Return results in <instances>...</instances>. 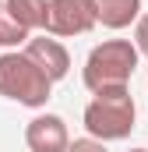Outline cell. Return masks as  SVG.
I'll use <instances>...</instances> for the list:
<instances>
[{"label":"cell","mask_w":148,"mask_h":152,"mask_svg":"<svg viewBox=\"0 0 148 152\" xmlns=\"http://www.w3.org/2000/svg\"><path fill=\"white\" fill-rule=\"evenodd\" d=\"M138 60H141V53L131 39H106V42L92 46V53L81 67V81L92 96L127 88L138 71Z\"/></svg>","instance_id":"cell-1"},{"label":"cell","mask_w":148,"mask_h":152,"mask_svg":"<svg viewBox=\"0 0 148 152\" xmlns=\"http://www.w3.org/2000/svg\"><path fill=\"white\" fill-rule=\"evenodd\" d=\"M67 152H110V149H106V142H99V138L85 134V138H74Z\"/></svg>","instance_id":"cell-10"},{"label":"cell","mask_w":148,"mask_h":152,"mask_svg":"<svg viewBox=\"0 0 148 152\" xmlns=\"http://www.w3.org/2000/svg\"><path fill=\"white\" fill-rule=\"evenodd\" d=\"M7 4V11L28 28V32H36V28H46V11H49V0H4Z\"/></svg>","instance_id":"cell-8"},{"label":"cell","mask_w":148,"mask_h":152,"mask_svg":"<svg viewBox=\"0 0 148 152\" xmlns=\"http://www.w3.org/2000/svg\"><path fill=\"white\" fill-rule=\"evenodd\" d=\"M134 46H138V53L148 57V14H141L138 25H134Z\"/></svg>","instance_id":"cell-11"},{"label":"cell","mask_w":148,"mask_h":152,"mask_svg":"<svg viewBox=\"0 0 148 152\" xmlns=\"http://www.w3.org/2000/svg\"><path fill=\"white\" fill-rule=\"evenodd\" d=\"M25 53L46 71L49 81H60V78H67V71H71V53H67V46L57 36H46V32L42 36H32L25 42Z\"/></svg>","instance_id":"cell-6"},{"label":"cell","mask_w":148,"mask_h":152,"mask_svg":"<svg viewBox=\"0 0 148 152\" xmlns=\"http://www.w3.org/2000/svg\"><path fill=\"white\" fill-rule=\"evenodd\" d=\"M131 152H148V149H131Z\"/></svg>","instance_id":"cell-12"},{"label":"cell","mask_w":148,"mask_h":152,"mask_svg":"<svg viewBox=\"0 0 148 152\" xmlns=\"http://www.w3.org/2000/svg\"><path fill=\"white\" fill-rule=\"evenodd\" d=\"M95 7H99V25H106L113 32L138 25L141 18V0H95Z\"/></svg>","instance_id":"cell-7"},{"label":"cell","mask_w":148,"mask_h":152,"mask_svg":"<svg viewBox=\"0 0 148 152\" xmlns=\"http://www.w3.org/2000/svg\"><path fill=\"white\" fill-rule=\"evenodd\" d=\"M49 92H53V81L25 50L0 53V96L4 99H11L18 106L42 110L49 103Z\"/></svg>","instance_id":"cell-2"},{"label":"cell","mask_w":148,"mask_h":152,"mask_svg":"<svg viewBox=\"0 0 148 152\" xmlns=\"http://www.w3.org/2000/svg\"><path fill=\"white\" fill-rule=\"evenodd\" d=\"M99 25V7L95 0H49L46 11V36L57 39H71V36H85Z\"/></svg>","instance_id":"cell-4"},{"label":"cell","mask_w":148,"mask_h":152,"mask_svg":"<svg viewBox=\"0 0 148 152\" xmlns=\"http://www.w3.org/2000/svg\"><path fill=\"white\" fill-rule=\"evenodd\" d=\"M28 39H32V32H28V28L7 11V4L0 0V50H4V53H7V50H18V46H25Z\"/></svg>","instance_id":"cell-9"},{"label":"cell","mask_w":148,"mask_h":152,"mask_svg":"<svg viewBox=\"0 0 148 152\" xmlns=\"http://www.w3.org/2000/svg\"><path fill=\"white\" fill-rule=\"evenodd\" d=\"M81 124L99 142H120V138H127L138 127V106H134L131 88H116V92L92 96V103L81 113Z\"/></svg>","instance_id":"cell-3"},{"label":"cell","mask_w":148,"mask_h":152,"mask_svg":"<svg viewBox=\"0 0 148 152\" xmlns=\"http://www.w3.org/2000/svg\"><path fill=\"white\" fill-rule=\"evenodd\" d=\"M25 145L28 152H67L71 149V131L64 117L57 113H39L25 124Z\"/></svg>","instance_id":"cell-5"}]
</instances>
